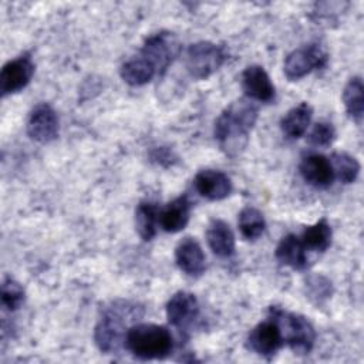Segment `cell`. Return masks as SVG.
<instances>
[{
  "label": "cell",
  "instance_id": "obj_25",
  "mask_svg": "<svg viewBox=\"0 0 364 364\" xmlns=\"http://www.w3.org/2000/svg\"><path fill=\"white\" fill-rule=\"evenodd\" d=\"M330 164L334 172V178H337L341 183H353L360 173L358 161L347 152H334L330 156Z\"/></svg>",
  "mask_w": 364,
  "mask_h": 364
},
{
  "label": "cell",
  "instance_id": "obj_5",
  "mask_svg": "<svg viewBox=\"0 0 364 364\" xmlns=\"http://www.w3.org/2000/svg\"><path fill=\"white\" fill-rule=\"evenodd\" d=\"M179 48L181 44L173 33L161 31L145 40L139 55L155 68L158 75H162L178 57Z\"/></svg>",
  "mask_w": 364,
  "mask_h": 364
},
{
  "label": "cell",
  "instance_id": "obj_20",
  "mask_svg": "<svg viewBox=\"0 0 364 364\" xmlns=\"http://www.w3.org/2000/svg\"><path fill=\"white\" fill-rule=\"evenodd\" d=\"M119 75L127 84L132 87H139L148 84L158 74L155 68L144 57L138 55L125 61L121 65Z\"/></svg>",
  "mask_w": 364,
  "mask_h": 364
},
{
  "label": "cell",
  "instance_id": "obj_14",
  "mask_svg": "<svg viewBox=\"0 0 364 364\" xmlns=\"http://www.w3.org/2000/svg\"><path fill=\"white\" fill-rule=\"evenodd\" d=\"M299 171L303 179L317 189H326L331 186L334 181V172L330 161L320 154H310L304 156L299 165Z\"/></svg>",
  "mask_w": 364,
  "mask_h": 364
},
{
  "label": "cell",
  "instance_id": "obj_11",
  "mask_svg": "<svg viewBox=\"0 0 364 364\" xmlns=\"http://www.w3.org/2000/svg\"><path fill=\"white\" fill-rule=\"evenodd\" d=\"M199 316V303L193 293L176 291L166 303V317L171 326L185 330L193 324Z\"/></svg>",
  "mask_w": 364,
  "mask_h": 364
},
{
  "label": "cell",
  "instance_id": "obj_12",
  "mask_svg": "<svg viewBox=\"0 0 364 364\" xmlns=\"http://www.w3.org/2000/svg\"><path fill=\"white\" fill-rule=\"evenodd\" d=\"M242 88L249 100L270 102L274 100V85L262 65H249L242 73Z\"/></svg>",
  "mask_w": 364,
  "mask_h": 364
},
{
  "label": "cell",
  "instance_id": "obj_24",
  "mask_svg": "<svg viewBox=\"0 0 364 364\" xmlns=\"http://www.w3.org/2000/svg\"><path fill=\"white\" fill-rule=\"evenodd\" d=\"M237 225H239L240 233L247 240H256L263 235L266 229L263 213L253 206H246L239 212Z\"/></svg>",
  "mask_w": 364,
  "mask_h": 364
},
{
  "label": "cell",
  "instance_id": "obj_15",
  "mask_svg": "<svg viewBox=\"0 0 364 364\" xmlns=\"http://www.w3.org/2000/svg\"><path fill=\"white\" fill-rule=\"evenodd\" d=\"M175 260L178 267L188 276L198 277L205 272V253L195 237H183L175 249Z\"/></svg>",
  "mask_w": 364,
  "mask_h": 364
},
{
  "label": "cell",
  "instance_id": "obj_21",
  "mask_svg": "<svg viewBox=\"0 0 364 364\" xmlns=\"http://www.w3.org/2000/svg\"><path fill=\"white\" fill-rule=\"evenodd\" d=\"M158 206L152 202L142 200L135 209V230L145 242L152 240L156 233Z\"/></svg>",
  "mask_w": 364,
  "mask_h": 364
},
{
  "label": "cell",
  "instance_id": "obj_16",
  "mask_svg": "<svg viewBox=\"0 0 364 364\" xmlns=\"http://www.w3.org/2000/svg\"><path fill=\"white\" fill-rule=\"evenodd\" d=\"M206 240L210 250L219 257H229L235 252V235L222 219H212L206 229Z\"/></svg>",
  "mask_w": 364,
  "mask_h": 364
},
{
  "label": "cell",
  "instance_id": "obj_8",
  "mask_svg": "<svg viewBox=\"0 0 364 364\" xmlns=\"http://www.w3.org/2000/svg\"><path fill=\"white\" fill-rule=\"evenodd\" d=\"M34 63L28 54H23L14 60L7 61L0 73V91L6 97L21 91L34 74Z\"/></svg>",
  "mask_w": 364,
  "mask_h": 364
},
{
  "label": "cell",
  "instance_id": "obj_2",
  "mask_svg": "<svg viewBox=\"0 0 364 364\" xmlns=\"http://www.w3.org/2000/svg\"><path fill=\"white\" fill-rule=\"evenodd\" d=\"M125 347L141 360L165 358L173 348V337L164 326L139 323L127 330Z\"/></svg>",
  "mask_w": 364,
  "mask_h": 364
},
{
  "label": "cell",
  "instance_id": "obj_19",
  "mask_svg": "<svg viewBox=\"0 0 364 364\" xmlns=\"http://www.w3.org/2000/svg\"><path fill=\"white\" fill-rule=\"evenodd\" d=\"M313 117V107L309 102H300L286 112L280 121L282 131L286 136L297 139L304 135Z\"/></svg>",
  "mask_w": 364,
  "mask_h": 364
},
{
  "label": "cell",
  "instance_id": "obj_26",
  "mask_svg": "<svg viewBox=\"0 0 364 364\" xmlns=\"http://www.w3.org/2000/svg\"><path fill=\"white\" fill-rule=\"evenodd\" d=\"M24 289L20 283L13 280L11 277H7L3 280L1 284V304L10 311L17 310L24 303Z\"/></svg>",
  "mask_w": 364,
  "mask_h": 364
},
{
  "label": "cell",
  "instance_id": "obj_9",
  "mask_svg": "<svg viewBox=\"0 0 364 364\" xmlns=\"http://www.w3.org/2000/svg\"><path fill=\"white\" fill-rule=\"evenodd\" d=\"M27 134L31 139L48 144L58 136V117L51 105L37 104L27 119Z\"/></svg>",
  "mask_w": 364,
  "mask_h": 364
},
{
  "label": "cell",
  "instance_id": "obj_28",
  "mask_svg": "<svg viewBox=\"0 0 364 364\" xmlns=\"http://www.w3.org/2000/svg\"><path fill=\"white\" fill-rule=\"evenodd\" d=\"M336 139V129L330 122L320 121L314 124L309 134V142L314 146H328Z\"/></svg>",
  "mask_w": 364,
  "mask_h": 364
},
{
  "label": "cell",
  "instance_id": "obj_23",
  "mask_svg": "<svg viewBox=\"0 0 364 364\" xmlns=\"http://www.w3.org/2000/svg\"><path fill=\"white\" fill-rule=\"evenodd\" d=\"M343 102L351 119L360 122L364 114V87L360 77L348 80L343 90Z\"/></svg>",
  "mask_w": 364,
  "mask_h": 364
},
{
  "label": "cell",
  "instance_id": "obj_10",
  "mask_svg": "<svg viewBox=\"0 0 364 364\" xmlns=\"http://www.w3.org/2000/svg\"><path fill=\"white\" fill-rule=\"evenodd\" d=\"M246 346L250 351L272 358L283 346V338L279 326L272 320H266L253 327L247 336Z\"/></svg>",
  "mask_w": 364,
  "mask_h": 364
},
{
  "label": "cell",
  "instance_id": "obj_18",
  "mask_svg": "<svg viewBox=\"0 0 364 364\" xmlns=\"http://www.w3.org/2000/svg\"><path fill=\"white\" fill-rule=\"evenodd\" d=\"M307 249L304 247L301 239L296 235L289 233L282 237L276 247V259L291 269L301 270L307 266Z\"/></svg>",
  "mask_w": 364,
  "mask_h": 364
},
{
  "label": "cell",
  "instance_id": "obj_17",
  "mask_svg": "<svg viewBox=\"0 0 364 364\" xmlns=\"http://www.w3.org/2000/svg\"><path fill=\"white\" fill-rule=\"evenodd\" d=\"M191 218V202L186 195H182L166 205L159 215V223L165 232L176 233L185 229Z\"/></svg>",
  "mask_w": 364,
  "mask_h": 364
},
{
  "label": "cell",
  "instance_id": "obj_27",
  "mask_svg": "<svg viewBox=\"0 0 364 364\" xmlns=\"http://www.w3.org/2000/svg\"><path fill=\"white\" fill-rule=\"evenodd\" d=\"M307 294L314 303H323L324 300L330 299L333 294V286L331 282L321 276V274H313L306 282Z\"/></svg>",
  "mask_w": 364,
  "mask_h": 364
},
{
  "label": "cell",
  "instance_id": "obj_6",
  "mask_svg": "<svg viewBox=\"0 0 364 364\" xmlns=\"http://www.w3.org/2000/svg\"><path fill=\"white\" fill-rule=\"evenodd\" d=\"M328 54L320 44H309L293 50L284 60L283 73L289 81H297L313 70H320L327 64Z\"/></svg>",
  "mask_w": 364,
  "mask_h": 364
},
{
  "label": "cell",
  "instance_id": "obj_7",
  "mask_svg": "<svg viewBox=\"0 0 364 364\" xmlns=\"http://www.w3.org/2000/svg\"><path fill=\"white\" fill-rule=\"evenodd\" d=\"M127 330L122 314L114 310L107 311L95 326L94 340L102 353H114L125 344Z\"/></svg>",
  "mask_w": 364,
  "mask_h": 364
},
{
  "label": "cell",
  "instance_id": "obj_22",
  "mask_svg": "<svg viewBox=\"0 0 364 364\" xmlns=\"http://www.w3.org/2000/svg\"><path fill=\"white\" fill-rule=\"evenodd\" d=\"M331 226L323 218L314 225L304 229L301 235V242L306 249L313 252H326L331 245Z\"/></svg>",
  "mask_w": 364,
  "mask_h": 364
},
{
  "label": "cell",
  "instance_id": "obj_4",
  "mask_svg": "<svg viewBox=\"0 0 364 364\" xmlns=\"http://www.w3.org/2000/svg\"><path fill=\"white\" fill-rule=\"evenodd\" d=\"M226 58L225 47L210 41H198L188 47L185 65L192 78L206 80L225 64Z\"/></svg>",
  "mask_w": 364,
  "mask_h": 364
},
{
  "label": "cell",
  "instance_id": "obj_13",
  "mask_svg": "<svg viewBox=\"0 0 364 364\" xmlns=\"http://www.w3.org/2000/svg\"><path fill=\"white\" fill-rule=\"evenodd\" d=\"M196 192L208 200H222L232 193V181L222 171L203 169L193 179Z\"/></svg>",
  "mask_w": 364,
  "mask_h": 364
},
{
  "label": "cell",
  "instance_id": "obj_1",
  "mask_svg": "<svg viewBox=\"0 0 364 364\" xmlns=\"http://www.w3.org/2000/svg\"><path fill=\"white\" fill-rule=\"evenodd\" d=\"M257 119V107L249 98L229 104L215 121L213 135L220 149L229 156H237L246 146L249 132Z\"/></svg>",
  "mask_w": 364,
  "mask_h": 364
},
{
  "label": "cell",
  "instance_id": "obj_3",
  "mask_svg": "<svg viewBox=\"0 0 364 364\" xmlns=\"http://www.w3.org/2000/svg\"><path fill=\"white\" fill-rule=\"evenodd\" d=\"M269 316L279 326L283 343H286L294 354H309L311 351L316 341V331L304 316L279 307H270Z\"/></svg>",
  "mask_w": 364,
  "mask_h": 364
}]
</instances>
